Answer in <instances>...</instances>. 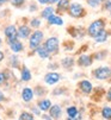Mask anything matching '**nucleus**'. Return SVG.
<instances>
[{
  "instance_id": "1",
  "label": "nucleus",
  "mask_w": 111,
  "mask_h": 120,
  "mask_svg": "<svg viewBox=\"0 0 111 120\" xmlns=\"http://www.w3.org/2000/svg\"><path fill=\"white\" fill-rule=\"evenodd\" d=\"M104 26H105V23L103 20H96V22H93L88 26V30H87L88 31V35L91 37H95L97 33H99L104 29Z\"/></svg>"
},
{
  "instance_id": "2",
  "label": "nucleus",
  "mask_w": 111,
  "mask_h": 120,
  "mask_svg": "<svg viewBox=\"0 0 111 120\" xmlns=\"http://www.w3.org/2000/svg\"><path fill=\"white\" fill-rule=\"evenodd\" d=\"M43 41V32L40 31V30H37L35 31L32 35L30 36V48L31 49H36L37 46H38L41 44V42Z\"/></svg>"
},
{
  "instance_id": "3",
  "label": "nucleus",
  "mask_w": 111,
  "mask_h": 120,
  "mask_svg": "<svg viewBox=\"0 0 111 120\" xmlns=\"http://www.w3.org/2000/svg\"><path fill=\"white\" fill-rule=\"evenodd\" d=\"M44 48L47 49V51H48L49 54L55 52V51L58 50V48H59V39L56 37H50L44 43Z\"/></svg>"
},
{
  "instance_id": "4",
  "label": "nucleus",
  "mask_w": 111,
  "mask_h": 120,
  "mask_svg": "<svg viewBox=\"0 0 111 120\" xmlns=\"http://www.w3.org/2000/svg\"><path fill=\"white\" fill-rule=\"evenodd\" d=\"M95 76L98 80H106L111 76V69L109 67H102L95 71Z\"/></svg>"
},
{
  "instance_id": "5",
  "label": "nucleus",
  "mask_w": 111,
  "mask_h": 120,
  "mask_svg": "<svg viewBox=\"0 0 111 120\" xmlns=\"http://www.w3.org/2000/svg\"><path fill=\"white\" fill-rule=\"evenodd\" d=\"M5 36L7 38V43L12 42V41H16L18 38V35H17V29L14 25H8L6 29H5Z\"/></svg>"
},
{
  "instance_id": "6",
  "label": "nucleus",
  "mask_w": 111,
  "mask_h": 120,
  "mask_svg": "<svg viewBox=\"0 0 111 120\" xmlns=\"http://www.w3.org/2000/svg\"><path fill=\"white\" fill-rule=\"evenodd\" d=\"M69 14L72 17H75V18H78V17H81L84 14V8L80 4L78 3H74L69 6Z\"/></svg>"
},
{
  "instance_id": "7",
  "label": "nucleus",
  "mask_w": 111,
  "mask_h": 120,
  "mask_svg": "<svg viewBox=\"0 0 111 120\" xmlns=\"http://www.w3.org/2000/svg\"><path fill=\"white\" fill-rule=\"evenodd\" d=\"M60 79H61V76H60L58 73H48V74L44 76L45 83H47V84H50V86L58 83V82L60 81Z\"/></svg>"
},
{
  "instance_id": "8",
  "label": "nucleus",
  "mask_w": 111,
  "mask_h": 120,
  "mask_svg": "<svg viewBox=\"0 0 111 120\" xmlns=\"http://www.w3.org/2000/svg\"><path fill=\"white\" fill-rule=\"evenodd\" d=\"M30 33H31V31H30V27H28V25H22V26H19V29L17 30L18 37H21L23 39L30 37Z\"/></svg>"
},
{
  "instance_id": "9",
  "label": "nucleus",
  "mask_w": 111,
  "mask_h": 120,
  "mask_svg": "<svg viewBox=\"0 0 111 120\" xmlns=\"http://www.w3.org/2000/svg\"><path fill=\"white\" fill-rule=\"evenodd\" d=\"M8 45H10L11 50L13 51V52H16V54H17V52H21V51H23V49H24V46H23L22 42L18 41V38H17L16 41L10 42V43H8Z\"/></svg>"
},
{
  "instance_id": "10",
  "label": "nucleus",
  "mask_w": 111,
  "mask_h": 120,
  "mask_svg": "<svg viewBox=\"0 0 111 120\" xmlns=\"http://www.w3.org/2000/svg\"><path fill=\"white\" fill-rule=\"evenodd\" d=\"M50 116L51 119H59L62 114V109L59 105H55V106H50Z\"/></svg>"
},
{
  "instance_id": "11",
  "label": "nucleus",
  "mask_w": 111,
  "mask_h": 120,
  "mask_svg": "<svg viewBox=\"0 0 111 120\" xmlns=\"http://www.w3.org/2000/svg\"><path fill=\"white\" fill-rule=\"evenodd\" d=\"M22 98L25 102H30L33 99V92L31 88H24L22 92Z\"/></svg>"
},
{
  "instance_id": "12",
  "label": "nucleus",
  "mask_w": 111,
  "mask_h": 120,
  "mask_svg": "<svg viewBox=\"0 0 111 120\" xmlns=\"http://www.w3.org/2000/svg\"><path fill=\"white\" fill-rule=\"evenodd\" d=\"M79 87H80V89H81L84 93H86V94H88V93L92 92V83H91L90 81H87V80L81 81L80 84H79Z\"/></svg>"
},
{
  "instance_id": "13",
  "label": "nucleus",
  "mask_w": 111,
  "mask_h": 120,
  "mask_svg": "<svg viewBox=\"0 0 111 120\" xmlns=\"http://www.w3.org/2000/svg\"><path fill=\"white\" fill-rule=\"evenodd\" d=\"M67 114H68V119H79L80 116H78V109L77 107L70 106L67 108Z\"/></svg>"
},
{
  "instance_id": "14",
  "label": "nucleus",
  "mask_w": 111,
  "mask_h": 120,
  "mask_svg": "<svg viewBox=\"0 0 111 120\" xmlns=\"http://www.w3.org/2000/svg\"><path fill=\"white\" fill-rule=\"evenodd\" d=\"M93 38L96 39V42H97V43H103V42H105V41H106V38H107V33H106V31L103 29L99 33H97V35H96Z\"/></svg>"
},
{
  "instance_id": "15",
  "label": "nucleus",
  "mask_w": 111,
  "mask_h": 120,
  "mask_svg": "<svg viewBox=\"0 0 111 120\" xmlns=\"http://www.w3.org/2000/svg\"><path fill=\"white\" fill-rule=\"evenodd\" d=\"M47 20H48V22H49V24H51V25H62V24H63L62 19L60 18V17L55 15V14H51Z\"/></svg>"
},
{
  "instance_id": "16",
  "label": "nucleus",
  "mask_w": 111,
  "mask_h": 120,
  "mask_svg": "<svg viewBox=\"0 0 111 120\" xmlns=\"http://www.w3.org/2000/svg\"><path fill=\"white\" fill-rule=\"evenodd\" d=\"M78 63H79V65H81V67H88V65H91L92 61H91V57H90V56L82 55V56L79 58Z\"/></svg>"
},
{
  "instance_id": "17",
  "label": "nucleus",
  "mask_w": 111,
  "mask_h": 120,
  "mask_svg": "<svg viewBox=\"0 0 111 120\" xmlns=\"http://www.w3.org/2000/svg\"><path fill=\"white\" fill-rule=\"evenodd\" d=\"M50 106H51V102H50V100H48V99H43L42 101L38 102V108H40L41 111H48V109L50 108Z\"/></svg>"
},
{
  "instance_id": "18",
  "label": "nucleus",
  "mask_w": 111,
  "mask_h": 120,
  "mask_svg": "<svg viewBox=\"0 0 111 120\" xmlns=\"http://www.w3.org/2000/svg\"><path fill=\"white\" fill-rule=\"evenodd\" d=\"M36 51H37V54L40 55L41 58H48V57H49V52L47 51V49L44 48V45H43V46H40V45H38V46L36 48Z\"/></svg>"
},
{
  "instance_id": "19",
  "label": "nucleus",
  "mask_w": 111,
  "mask_h": 120,
  "mask_svg": "<svg viewBox=\"0 0 111 120\" xmlns=\"http://www.w3.org/2000/svg\"><path fill=\"white\" fill-rule=\"evenodd\" d=\"M21 77H22L23 81H30V80H31V73H30V70L28 69L26 67H24L23 69H22V75H21Z\"/></svg>"
},
{
  "instance_id": "20",
  "label": "nucleus",
  "mask_w": 111,
  "mask_h": 120,
  "mask_svg": "<svg viewBox=\"0 0 111 120\" xmlns=\"http://www.w3.org/2000/svg\"><path fill=\"white\" fill-rule=\"evenodd\" d=\"M51 14H54V8L53 7H47L42 12V17H43V18H45V19H48Z\"/></svg>"
},
{
  "instance_id": "21",
  "label": "nucleus",
  "mask_w": 111,
  "mask_h": 120,
  "mask_svg": "<svg viewBox=\"0 0 111 120\" xmlns=\"http://www.w3.org/2000/svg\"><path fill=\"white\" fill-rule=\"evenodd\" d=\"M102 115L104 119H111V107L105 106L102 111Z\"/></svg>"
},
{
  "instance_id": "22",
  "label": "nucleus",
  "mask_w": 111,
  "mask_h": 120,
  "mask_svg": "<svg viewBox=\"0 0 111 120\" xmlns=\"http://www.w3.org/2000/svg\"><path fill=\"white\" fill-rule=\"evenodd\" d=\"M68 6H69V1H68V0H59V1H58L59 10H66Z\"/></svg>"
},
{
  "instance_id": "23",
  "label": "nucleus",
  "mask_w": 111,
  "mask_h": 120,
  "mask_svg": "<svg viewBox=\"0 0 111 120\" xmlns=\"http://www.w3.org/2000/svg\"><path fill=\"white\" fill-rule=\"evenodd\" d=\"M73 63H74V61H73V58H70V57H67V58H63V60H62V65H63L65 68H70V67L73 65Z\"/></svg>"
},
{
  "instance_id": "24",
  "label": "nucleus",
  "mask_w": 111,
  "mask_h": 120,
  "mask_svg": "<svg viewBox=\"0 0 111 120\" xmlns=\"http://www.w3.org/2000/svg\"><path fill=\"white\" fill-rule=\"evenodd\" d=\"M19 119L21 120H32L33 119V115L31 114V113H26V112H24V113H22L21 114V116H19Z\"/></svg>"
},
{
  "instance_id": "25",
  "label": "nucleus",
  "mask_w": 111,
  "mask_h": 120,
  "mask_svg": "<svg viewBox=\"0 0 111 120\" xmlns=\"http://www.w3.org/2000/svg\"><path fill=\"white\" fill-rule=\"evenodd\" d=\"M103 0H87V4L91 6V7H97L102 4Z\"/></svg>"
},
{
  "instance_id": "26",
  "label": "nucleus",
  "mask_w": 111,
  "mask_h": 120,
  "mask_svg": "<svg viewBox=\"0 0 111 120\" xmlns=\"http://www.w3.org/2000/svg\"><path fill=\"white\" fill-rule=\"evenodd\" d=\"M40 25H41L40 19H32V22H31V26H33V27H38Z\"/></svg>"
},
{
  "instance_id": "27",
  "label": "nucleus",
  "mask_w": 111,
  "mask_h": 120,
  "mask_svg": "<svg viewBox=\"0 0 111 120\" xmlns=\"http://www.w3.org/2000/svg\"><path fill=\"white\" fill-rule=\"evenodd\" d=\"M6 81V77H5V74L4 73H0V84H4Z\"/></svg>"
},
{
  "instance_id": "28",
  "label": "nucleus",
  "mask_w": 111,
  "mask_h": 120,
  "mask_svg": "<svg viewBox=\"0 0 111 120\" xmlns=\"http://www.w3.org/2000/svg\"><path fill=\"white\" fill-rule=\"evenodd\" d=\"M23 3H24V0H13V4L17 5V6H18V5H22Z\"/></svg>"
},
{
  "instance_id": "29",
  "label": "nucleus",
  "mask_w": 111,
  "mask_h": 120,
  "mask_svg": "<svg viewBox=\"0 0 111 120\" xmlns=\"http://www.w3.org/2000/svg\"><path fill=\"white\" fill-rule=\"evenodd\" d=\"M38 3L42 5H45V4H49V0H38Z\"/></svg>"
},
{
  "instance_id": "30",
  "label": "nucleus",
  "mask_w": 111,
  "mask_h": 120,
  "mask_svg": "<svg viewBox=\"0 0 111 120\" xmlns=\"http://www.w3.org/2000/svg\"><path fill=\"white\" fill-rule=\"evenodd\" d=\"M5 99V96H4V94H3V92L1 90H0V102H1L3 100Z\"/></svg>"
},
{
  "instance_id": "31",
  "label": "nucleus",
  "mask_w": 111,
  "mask_h": 120,
  "mask_svg": "<svg viewBox=\"0 0 111 120\" xmlns=\"http://www.w3.org/2000/svg\"><path fill=\"white\" fill-rule=\"evenodd\" d=\"M107 100L111 101V88H110V90L107 92Z\"/></svg>"
},
{
  "instance_id": "32",
  "label": "nucleus",
  "mask_w": 111,
  "mask_h": 120,
  "mask_svg": "<svg viewBox=\"0 0 111 120\" xmlns=\"http://www.w3.org/2000/svg\"><path fill=\"white\" fill-rule=\"evenodd\" d=\"M105 6H106V8H110L111 7V1H110V0H107V1H106V5Z\"/></svg>"
},
{
  "instance_id": "33",
  "label": "nucleus",
  "mask_w": 111,
  "mask_h": 120,
  "mask_svg": "<svg viewBox=\"0 0 111 120\" xmlns=\"http://www.w3.org/2000/svg\"><path fill=\"white\" fill-rule=\"evenodd\" d=\"M4 60V52H3V51H0V62H1Z\"/></svg>"
},
{
  "instance_id": "34",
  "label": "nucleus",
  "mask_w": 111,
  "mask_h": 120,
  "mask_svg": "<svg viewBox=\"0 0 111 120\" xmlns=\"http://www.w3.org/2000/svg\"><path fill=\"white\" fill-rule=\"evenodd\" d=\"M33 113H36V114H40V108H33Z\"/></svg>"
},
{
  "instance_id": "35",
  "label": "nucleus",
  "mask_w": 111,
  "mask_h": 120,
  "mask_svg": "<svg viewBox=\"0 0 111 120\" xmlns=\"http://www.w3.org/2000/svg\"><path fill=\"white\" fill-rule=\"evenodd\" d=\"M59 0H49V4H56Z\"/></svg>"
},
{
  "instance_id": "36",
  "label": "nucleus",
  "mask_w": 111,
  "mask_h": 120,
  "mask_svg": "<svg viewBox=\"0 0 111 120\" xmlns=\"http://www.w3.org/2000/svg\"><path fill=\"white\" fill-rule=\"evenodd\" d=\"M7 1V0H0V5H3V4H5Z\"/></svg>"
},
{
  "instance_id": "37",
  "label": "nucleus",
  "mask_w": 111,
  "mask_h": 120,
  "mask_svg": "<svg viewBox=\"0 0 111 120\" xmlns=\"http://www.w3.org/2000/svg\"><path fill=\"white\" fill-rule=\"evenodd\" d=\"M43 119H51V116H48V115H43Z\"/></svg>"
},
{
  "instance_id": "38",
  "label": "nucleus",
  "mask_w": 111,
  "mask_h": 120,
  "mask_svg": "<svg viewBox=\"0 0 111 120\" xmlns=\"http://www.w3.org/2000/svg\"><path fill=\"white\" fill-rule=\"evenodd\" d=\"M110 14H111V7H110Z\"/></svg>"
},
{
  "instance_id": "39",
  "label": "nucleus",
  "mask_w": 111,
  "mask_h": 120,
  "mask_svg": "<svg viewBox=\"0 0 111 120\" xmlns=\"http://www.w3.org/2000/svg\"><path fill=\"white\" fill-rule=\"evenodd\" d=\"M0 44H1V38H0Z\"/></svg>"
}]
</instances>
